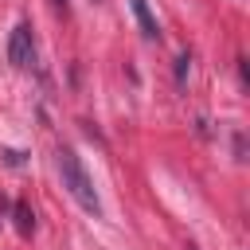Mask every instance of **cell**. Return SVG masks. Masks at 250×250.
<instances>
[{
  "label": "cell",
  "instance_id": "obj_4",
  "mask_svg": "<svg viewBox=\"0 0 250 250\" xmlns=\"http://www.w3.org/2000/svg\"><path fill=\"white\" fill-rule=\"evenodd\" d=\"M31 227H35V219H31L27 203H16V230L20 234H31Z\"/></svg>",
  "mask_w": 250,
  "mask_h": 250
},
{
  "label": "cell",
  "instance_id": "obj_6",
  "mask_svg": "<svg viewBox=\"0 0 250 250\" xmlns=\"http://www.w3.org/2000/svg\"><path fill=\"white\" fill-rule=\"evenodd\" d=\"M188 250H199V246H188Z\"/></svg>",
  "mask_w": 250,
  "mask_h": 250
},
{
  "label": "cell",
  "instance_id": "obj_2",
  "mask_svg": "<svg viewBox=\"0 0 250 250\" xmlns=\"http://www.w3.org/2000/svg\"><path fill=\"white\" fill-rule=\"evenodd\" d=\"M31 59H35L31 27H27V23H16V27H12V39H8V62L23 70V66H31Z\"/></svg>",
  "mask_w": 250,
  "mask_h": 250
},
{
  "label": "cell",
  "instance_id": "obj_1",
  "mask_svg": "<svg viewBox=\"0 0 250 250\" xmlns=\"http://www.w3.org/2000/svg\"><path fill=\"white\" fill-rule=\"evenodd\" d=\"M59 176H62V188L74 195V203L86 211V215H102V199H98V191H94V180H90V172L82 168V160H78V152L74 148H62L59 152Z\"/></svg>",
  "mask_w": 250,
  "mask_h": 250
},
{
  "label": "cell",
  "instance_id": "obj_3",
  "mask_svg": "<svg viewBox=\"0 0 250 250\" xmlns=\"http://www.w3.org/2000/svg\"><path fill=\"white\" fill-rule=\"evenodd\" d=\"M129 8H133V16H137V23H141V35H145V39H160V27H156V20H152V12H148V0H129Z\"/></svg>",
  "mask_w": 250,
  "mask_h": 250
},
{
  "label": "cell",
  "instance_id": "obj_5",
  "mask_svg": "<svg viewBox=\"0 0 250 250\" xmlns=\"http://www.w3.org/2000/svg\"><path fill=\"white\" fill-rule=\"evenodd\" d=\"M188 62H191V59H188V55H180V59H176V78H180V82H184V78H188Z\"/></svg>",
  "mask_w": 250,
  "mask_h": 250
}]
</instances>
